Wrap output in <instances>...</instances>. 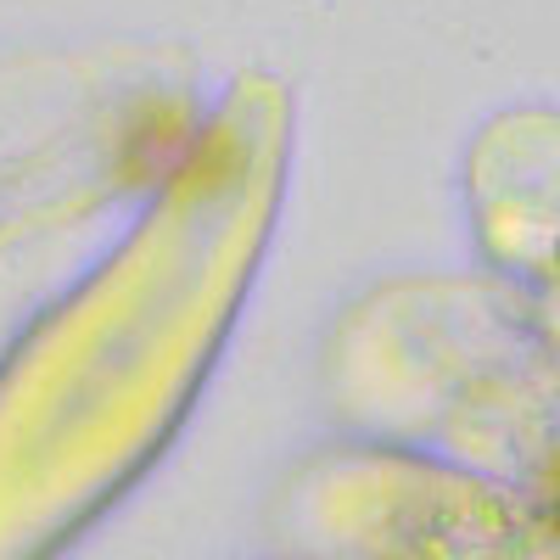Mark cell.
I'll list each match as a JSON object with an SVG mask.
<instances>
[{"instance_id":"obj_1","label":"cell","mask_w":560,"mask_h":560,"mask_svg":"<svg viewBox=\"0 0 560 560\" xmlns=\"http://www.w3.org/2000/svg\"><path fill=\"white\" fill-rule=\"evenodd\" d=\"M549 504H555V516H560V459L549 465Z\"/></svg>"}]
</instances>
